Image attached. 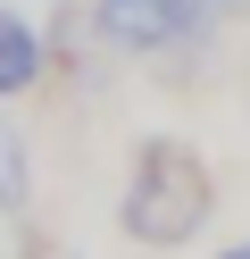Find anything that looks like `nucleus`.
Instances as JSON below:
<instances>
[{
  "label": "nucleus",
  "mask_w": 250,
  "mask_h": 259,
  "mask_svg": "<svg viewBox=\"0 0 250 259\" xmlns=\"http://www.w3.org/2000/svg\"><path fill=\"white\" fill-rule=\"evenodd\" d=\"M25 192H33V151H25V134L9 125V109H0V218H17Z\"/></svg>",
  "instance_id": "4"
},
{
  "label": "nucleus",
  "mask_w": 250,
  "mask_h": 259,
  "mask_svg": "<svg viewBox=\"0 0 250 259\" xmlns=\"http://www.w3.org/2000/svg\"><path fill=\"white\" fill-rule=\"evenodd\" d=\"M217 218V176L209 159L192 151L183 134H150L133 151V176H125V201H117V226L150 251H183L192 234H209Z\"/></svg>",
  "instance_id": "1"
},
{
  "label": "nucleus",
  "mask_w": 250,
  "mask_h": 259,
  "mask_svg": "<svg viewBox=\"0 0 250 259\" xmlns=\"http://www.w3.org/2000/svg\"><path fill=\"white\" fill-rule=\"evenodd\" d=\"M42 67H50L42 25H33L25 9H0V101H25V92L42 84Z\"/></svg>",
  "instance_id": "3"
},
{
  "label": "nucleus",
  "mask_w": 250,
  "mask_h": 259,
  "mask_svg": "<svg viewBox=\"0 0 250 259\" xmlns=\"http://www.w3.org/2000/svg\"><path fill=\"white\" fill-rule=\"evenodd\" d=\"M217 259H250V234H242V242H225V251H217Z\"/></svg>",
  "instance_id": "5"
},
{
  "label": "nucleus",
  "mask_w": 250,
  "mask_h": 259,
  "mask_svg": "<svg viewBox=\"0 0 250 259\" xmlns=\"http://www.w3.org/2000/svg\"><path fill=\"white\" fill-rule=\"evenodd\" d=\"M92 34H100V51H117V59H159V51H175V42H192L175 0H92Z\"/></svg>",
  "instance_id": "2"
}]
</instances>
